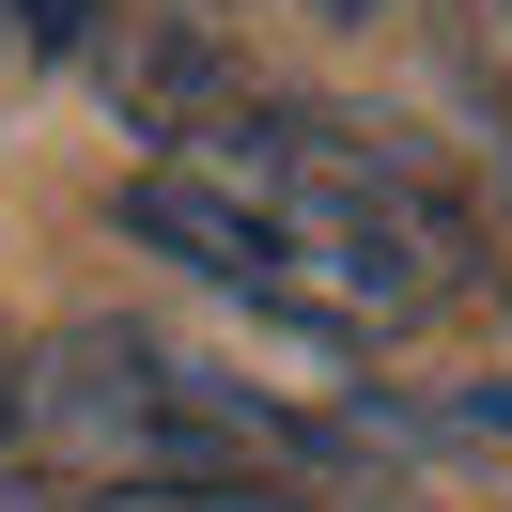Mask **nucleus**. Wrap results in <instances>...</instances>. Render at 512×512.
Here are the masks:
<instances>
[{"label":"nucleus","mask_w":512,"mask_h":512,"mask_svg":"<svg viewBox=\"0 0 512 512\" xmlns=\"http://www.w3.org/2000/svg\"><path fill=\"white\" fill-rule=\"evenodd\" d=\"M0 450L47 497H140V512H264L342 466L326 419H295L280 388L218 373L156 326H63L47 357H16L0 373Z\"/></svg>","instance_id":"nucleus-2"},{"label":"nucleus","mask_w":512,"mask_h":512,"mask_svg":"<svg viewBox=\"0 0 512 512\" xmlns=\"http://www.w3.org/2000/svg\"><path fill=\"white\" fill-rule=\"evenodd\" d=\"M326 16H373V0H326Z\"/></svg>","instance_id":"nucleus-4"},{"label":"nucleus","mask_w":512,"mask_h":512,"mask_svg":"<svg viewBox=\"0 0 512 512\" xmlns=\"http://www.w3.org/2000/svg\"><path fill=\"white\" fill-rule=\"evenodd\" d=\"M0 16H16V32H32V47H78V32H94V16H109V0H0Z\"/></svg>","instance_id":"nucleus-3"},{"label":"nucleus","mask_w":512,"mask_h":512,"mask_svg":"<svg viewBox=\"0 0 512 512\" xmlns=\"http://www.w3.org/2000/svg\"><path fill=\"white\" fill-rule=\"evenodd\" d=\"M497 419H512V404H497Z\"/></svg>","instance_id":"nucleus-5"},{"label":"nucleus","mask_w":512,"mask_h":512,"mask_svg":"<svg viewBox=\"0 0 512 512\" xmlns=\"http://www.w3.org/2000/svg\"><path fill=\"white\" fill-rule=\"evenodd\" d=\"M125 233L295 342H388L466 280L450 187L326 109H218V125L156 140L125 187Z\"/></svg>","instance_id":"nucleus-1"}]
</instances>
